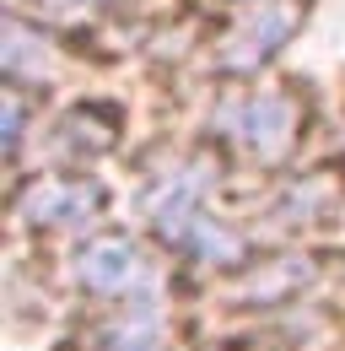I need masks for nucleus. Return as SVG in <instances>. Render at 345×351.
Instances as JSON below:
<instances>
[{
    "mask_svg": "<svg viewBox=\"0 0 345 351\" xmlns=\"http://www.w3.org/2000/svg\"><path fill=\"white\" fill-rule=\"evenodd\" d=\"M205 168L200 162H178V168H168V173H157L140 195H135V211H146V217L157 221L168 238H178L183 243V232L200 221V200H205Z\"/></svg>",
    "mask_w": 345,
    "mask_h": 351,
    "instance_id": "f257e3e1",
    "label": "nucleus"
},
{
    "mask_svg": "<svg viewBox=\"0 0 345 351\" xmlns=\"http://www.w3.org/2000/svg\"><path fill=\"white\" fill-rule=\"evenodd\" d=\"M221 125H232V135L254 152L259 162H281L286 146H292V135H297V108L281 92H264V97L238 103L232 119H221Z\"/></svg>",
    "mask_w": 345,
    "mask_h": 351,
    "instance_id": "f03ea898",
    "label": "nucleus"
},
{
    "mask_svg": "<svg viewBox=\"0 0 345 351\" xmlns=\"http://www.w3.org/2000/svg\"><path fill=\"white\" fill-rule=\"evenodd\" d=\"M146 270L151 265L140 260V249L125 243V238H97V243H86L81 254H76V281H81L86 292H97V298H125V292H135L146 281Z\"/></svg>",
    "mask_w": 345,
    "mask_h": 351,
    "instance_id": "7ed1b4c3",
    "label": "nucleus"
},
{
    "mask_svg": "<svg viewBox=\"0 0 345 351\" xmlns=\"http://www.w3.org/2000/svg\"><path fill=\"white\" fill-rule=\"evenodd\" d=\"M302 22V0H275V5H264V11H254L232 38H227V49H221V65H232V71H248V65H259L264 54H275V49L286 44L292 33H297Z\"/></svg>",
    "mask_w": 345,
    "mask_h": 351,
    "instance_id": "20e7f679",
    "label": "nucleus"
},
{
    "mask_svg": "<svg viewBox=\"0 0 345 351\" xmlns=\"http://www.w3.org/2000/svg\"><path fill=\"white\" fill-rule=\"evenodd\" d=\"M97 206H103V189L76 184V178H49V184L27 189L22 217L38 221V227H81V221L97 217Z\"/></svg>",
    "mask_w": 345,
    "mask_h": 351,
    "instance_id": "39448f33",
    "label": "nucleus"
},
{
    "mask_svg": "<svg viewBox=\"0 0 345 351\" xmlns=\"http://www.w3.org/2000/svg\"><path fill=\"white\" fill-rule=\"evenodd\" d=\"M5 76H22V82H43L49 76V49L22 22H5Z\"/></svg>",
    "mask_w": 345,
    "mask_h": 351,
    "instance_id": "423d86ee",
    "label": "nucleus"
},
{
    "mask_svg": "<svg viewBox=\"0 0 345 351\" xmlns=\"http://www.w3.org/2000/svg\"><path fill=\"white\" fill-rule=\"evenodd\" d=\"M183 243H189V249H194V254H205V260H216V265H227V260H238V254H243V243H238V238H232V232H227V227H216V221H194V227H189V232H183Z\"/></svg>",
    "mask_w": 345,
    "mask_h": 351,
    "instance_id": "0eeeda50",
    "label": "nucleus"
},
{
    "mask_svg": "<svg viewBox=\"0 0 345 351\" xmlns=\"http://www.w3.org/2000/svg\"><path fill=\"white\" fill-rule=\"evenodd\" d=\"M22 135V103H5V146Z\"/></svg>",
    "mask_w": 345,
    "mask_h": 351,
    "instance_id": "6e6552de",
    "label": "nucleus"
},
{
    "mask_svg": "<svg viewBox=\"0 0 345 351\" xmlns=\"http://www.w3.org/2000/svg\"><path fill=\"white\" fill-rule=\"evenodd\" d=\"M54 5H71V0H54Z\"/></svg>",
    "mask_w": 345,
    "mask_h": 351,
    "instance_id": "1a4fd4ad",
    "label": "nucleus"
}]
</instances>
